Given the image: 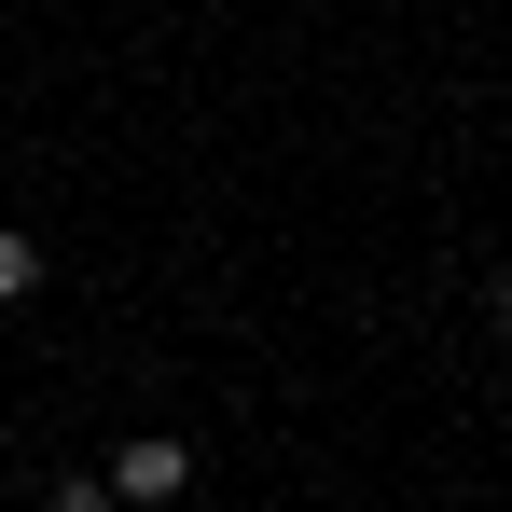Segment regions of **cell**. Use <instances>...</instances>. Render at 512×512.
Instances as JSON below:
<instances>
[{"mask_svg":"<svg viewBox=\"0 0 512 512\" xmlns=\"http://www.w3.org/2000/svg\"><path fill=\"white\" fill-rule=\"evenodd\" d=\"M180 485H194V457H180L167 429H153V443H125V457H111V499H180Z\"/></svg>","mask_w":512,"mask_h":512,"instance_id":"cell-1","label":"cell"},{"mask_svg":"<svg viewBox=\"0 0 512 512\" xmlns=\"http://www.w3.org/2000/svg\"><path fill=\"white\" fill-rule=\"evenodd\" d=\"M28 277H42V250H28V236H14V222H0V305H14V291H28Z\"/></svg>","mask_w":512,"mask_h":512,"instance_id":"cell-2","label":"cell"},{"mask_svg":"<svg viewBox=\"0 0 512 512\" xmlns=\"http://www.w3.org/2000/svg\"><path fill=\"white\" fill-rule=\"evenodd\" d=\"M42 512H111V485H56V499H42Z\"/></svg>","mask_w":512,"mask_h":512,"instance_id":"cell-3","label":"cell"},{"mask_svg":"<svg viewBox=\"0 0 512 512\" xmlns=\"http://www.w3.org/2000/svg\"><path fill=\"white\" fill-rule=\"evenodd\" d=\"M499 333H512V277H499Z\"/></svg>","mask_w":512,"mask_h":512,"instance_id":"cell-4","label":"cell"}]
</instances>
